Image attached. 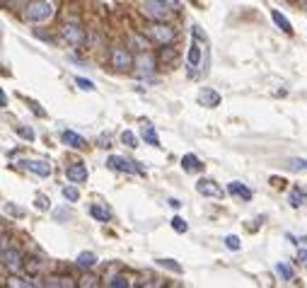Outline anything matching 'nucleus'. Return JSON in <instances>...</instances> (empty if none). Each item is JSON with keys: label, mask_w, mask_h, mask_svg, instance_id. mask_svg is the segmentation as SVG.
<instances>
[{"label": "nucleus", "mask_w": 307, "mask_h": 288, "mask_svg": "<svg viewBox=\"0 0 307 288\" xmlns=\"http://www.w3.org/2000/svg\"><path fill=\"white\" fill-rule=\"evenodd\" d=\"M227 191H230L235 199H244V201L251 199V189H247L242 182H230V184H227Z\"/></svg>", "instance_id": "16"}, {"label": "nucleus", "mask_w": 307, "mask_h": 288, "mask_svg": "<svg viewBox=\"0 0 307 288\" xmlns=\"http://www.w3.org/2000/svg\"><path fill=\"white\" fill-rule=\"evenodd\" d=\"M143 15L150 19H155V22H167L172 15H174V10H172V5L169 3H165V0H143Z\"/></svg>", "instance_id": "2"}, {"label": "nucleus", "mask_w": 307, "mask_h": 288, "mask_svg": "<svg viewBox=\"0 0 307 288\" xmlns=\"http://www.w3.org/2000/svg\"><path fill=\"white\" fill-rule=\"evenodd\" d=\"M3 267L8 271H12V274H17L22 269V254L17 250H12V247L8 250V245H5L3 247Z\"/></svg>", "instance_id": "5"}, {"label": "nucleus", "mask_w": 307, "mask_h": 288, "mask_svg": "<svg viewBox=\"0 0 307 288\" xmlns=\"http://www.w3.org/2000/svg\"><path fill=\"white\" fill-rule=\"evenodd\" d=\"M65 175H68V179H70V182H75V184H83V182H87V167H85V165H80V162H75V165H70V167H65Z\"/></svg>", "instance_id": "12"}, {"label": "nucleus", "mask_w": 307, "mask_h": 288, "mask_svg": "<svg viewBox=\"0 0 307 288\" xmlns=\"http://www.w3.org/2000/svg\"><path fill=\"white\" fill-rule=\"evenodd\" d=\"M286 167H288V170H295V172H298V170H307V160L290 158V160H288V165H286Z\"/></svg>", "instance_id": "26"}, {"label": "nucleus", "mask_w": 307, "mask_h": 288, "mask_svg": "<svg viewBox=\"0 0 307 288\" xmlns=\"http://www.w3.org/2000/svg\"><path fill=\"white\" fill-rule=\"evenodd\" d=\"M107 286H112V288H123V286H129V281L123 279V276H114L112 281H107Z\"/></svg>", "instance_id": "31"}, {"label": "nucleus", "mask_w": 307, "mask_h": 288, "mask_svg": "<svg viewBox=\"0 0 307 288\" xmlns=\"http://www.w3.org/2000/svg\"><path fill=\"white\" fill-rule=\"evenodd\" d=\"M61 140H63L65 146H70V148H75V150L87 148V140H85L83 136H78L75 131H63V133H61Z\"/></svg>", "instance_id": "13"}, {"label": "nucleus", "mask_w": 307, "mask_h": 288, "mask_svg": "<svg viewBox=\"0 0 307 288\" xmlns=\"http://www.w3.org/2000/svg\"><path fill=\"white\" fill-rule=\"evenodd\" d=\"M198 104H203L208 109H215V107L220 104V94L215 92L213 87H203V90L198 92Z\"/></svg>", "instance_id": "10"}, {"label": "nucleus", "mask_w": 307, "mask_h": 288, "mask_svg": "<svg viewBox=\"0 0 307 288\" xmlns=\"http://www.w3.org/2000/svg\"><path fill=\"white\" fill-rule=\"evenodd\" d=\"M172 228H174L177 232H186V230H189L186 221H184V218H179V215H174V218H172Z\"/></svg>", "instance_id": "29"}, {"label": "nucleus", "mask_w": 307, "mask_h": 288, "mask_svg": "<svg viewBox=\"0 0 307 288\" xmlns=\"http://www.w3.org/2000/svg\"><path fill=\"white\" fill-rule=\"evenodd\" d=\"M300 259H302V261L307 264V252H305V250H300Z\"/></svg>", "instance_id": "39"}, {"label": "nucleus", "mask_w": 307, "mask_h": 288, "mask_svg": "<svg viewBox=\"0 0 307 288\" xmlns=\"http://www.w3.org/2000/svg\"><path fill=\"white\" fill-rule=\"evenodd\" d=\"M276 274H278L283 281H293V279H295V271L290 269L286 261H278V264H276Z\"/></svg>", "instance_id": "21"}, {"label": "nucleus", "mask_w": 307, "mask_h": 288, "mask_svg": "<svg viewBox=\"0 0 307 288\" xmlns=\"http://www.w3.org/2000/svg\"><path fill=\"white\" fill-rule=\"evenodd\" d=\"M131 46L136 49V51H138V54H143V51H145V41H143V39L138 37V34H131Z\"/></svg>", "instance_id": "28"}, {"label": "nucleus", "mask_w": 307, "mask_h": 288, "mask_svg": "<svg viewBox=\"0 0 307 288\" xmlns=\"http://www.w3.org/2000/svg\"><path fill=\"white\" fill-rule=\"evenodd\" d=\"M37 201H39V208H46V199H44V196H39Z\"/></svg>", "instance_id": "38"}, {"label": "nucleus", "mask_w": 307, "mask_h": 288, "mask_svg": "<svg viewBox=\"0 0 307 288\" xmlns=\"http://www.w3.org/2000/svg\"><path fill=\"white\" fill-rule=\"evenodd\" d=\"M107 167L116 170V172H129V175H145V167H140L138 162L126 160L121 155H112V158L107 160Z\"/></svg>", "instance_id": "4"}, {"label": "nucleus", "mask_w": 307, "mask_h": 288, "mask_svg": "<svg viewBox=\"0 0 307 288\" xmlns=\"http://www.w3.org/2000/svg\"><path fill=\"white\" fill-rule=\"evenodd\" d=\"M150 37L165 46V44H172V39H174V29L167 27V25H152V27H150Z\"/></svg>", "instance_id": "8"}, {"label": "nucleus", "mask_w": 307, "mask_h": 288, "mask_svg": "<svg viewBox=\"0 0 307 288\" xmlns=\"http://www.w3.org/2000/svg\"><path fill=\"white\" fill-rule=\"evenodd\" d=\"M63 196L68 201H78V199H80V191H78L75 186H63Z\"/></svg>", "instance_id": "30"}, {"label": "nucleus", "mask_w": 307, "mask_h": 288, "mask_svg": "<svg viewBox=\"0 0 307 288\" xmlns=\"http://www.w3.org/2000/svg\"><path fill=\"white\" fill-rule=\"evenodd\" d=\"M167 204H169V206H172V208H179V206H182V204H179V201H177V199H169Z\"/></svg>", "instance_id": "37"}, {"label": "nucleus", "mask_w": 307, "mask_h": 288, "mask_svg": "<svg viewBox=\"0 0 307 288\" xmlns=\"http://www.w3.org/2000/svg\"><path fill=\"white\" fill-rule=\"evenodd\" d=\"M121 140H123V146H129V148H138V138H136V133H131V131H123Z\"/></svg>", "instance_id": "24"}, {"label": "nucleus", "mask_w": 307, "mask_h": 288, "mask_svg": "<svg viewBox=\"0 0 307 288\" xmlns=\"http://www.w3.org/2000/svg\"><path fill=\"white\" fill-rule=\"evenodd\" d=\"M300 3H302V5H307V0H300Z\"/></svg>", "instance_id": "41"}, {"label": "nucleus", "mask_w": 307, "mask_h": 288, "mask_svg": "<svg viewBox=\"0 0 307 288\" xmlns=\"http://www.w3.org/2000/svg\"><path fill=\"white\" fill-rule=\"evenodd\" d=\"M225 247H227V250H233V252H237L240 247H242V245H240V237H237V235H227V237H225Z\"/></svg>", "instance_id": "27"}, {"label": "nucleus", "mask_w": 307, "mask_h": 288, "mask_svg": "<svg viewBox=\"0 0 307 288\" xmlns=\"http://www.w3.org/2000/svg\"><path fill=\"white\" fill-rule=\"evenodd\" d=\"M290 206H293V208H300V206L305 204L307 201V191H300V189H293V191H290Z\"/></svg>", "instance_id": "22"}, {"label": "nucleus", "mask_w": 307, "mask_h": 288, "mask_svg": "<svg viewBox=\"0 0 307 288\" xmlns=\"http://www.w3.org/2000/svg\"><path fill=\"white\" fill-rule=\"evenodd\" d=\"M172 58H174V51H172L169 46H167V51L162 49V61H172Z\"/></svg>", "instance_id": "35"}, {"label": "nucleus", "mask_w": 307, "mask_h": 288, "mask_svg": "<svg viewBox=\"0 0 307 288\" xmlns=\"http://www.w3.org/2000/svg\"><path fill=\"white\" fill-rule=\"evenodd\" d=\"M63 39L68 41V44H73V46H80V44H85V32L78 27L75 22H65Z\"/></svg>", "instance_id": "7"}, {"label": "nucleus", "mask_w": 307, "mask_h": 288, "mask_svg": "<svg viewBox=\"0 0 307 288\" xmlns=\"http://www.w3.org/2000/svg\"><path fill=\"white\" fill-rule=\"evenodd\" d=\"M155 264H158V267H162V269L174 271V274H182V264H177L174 259H162V257H160V259H155Z\"/></svg>", "instance_id": "23"}, {"label": "nucleus", "mask_w": 307, "mask_h": 288, "mask_svg": "<svg viewBox=\"0 0 307 288\" xmlns=\"http://www.w3.org/2000/svg\"><path fill=\"white\" fill-rule=\"evenodd\" d=\"M165 3H169V5H172V8H174V5H177L179 0H165Z\"/></svg>", "instance_id": "40"}, {"label": "nucleus", "mask_w": 307, "mask_h": 288, "mask_svg": "<svg viewBox=\"0 0 307 288\" xmlns=\"http://www.w3.org/2000/svg\"><path fill=\"white\" fill-rule=\"evenodd\" d=\"M10 286H22V288H29V286H34V281H19V279H15V281H10Z\"/></svg>", "instance_id": "34"}, {"label": "nucleus", "mask_w": 307, "mask_h": 288, "mask_svg": "<svg viewBox=\"0 0 307 288\" xmlns=\"http://www.w3.org/2000/svg\"><path fill=\"white\" fill-rule=\"evenodd\" d=\"M152 58L143 51V54H138V58H136V70H138V75H150L152 73Z\"/></svg>", "instance_id": "15"}, {"label": "nucleus", "mask_w": 307, "mask_h": 288, "mask_svg": "<svg viewBox=\"0 0 307 288\" xmlns=\"http://www.w3.org/2000/svg\"><path fill=\"white\" fill-rule=\"evenodd\" d=\"M32 107H34V112H37V116H44V109H41V107H39L37 102H32Z\"/></svg>", "instance_id": "36"}, {"label": "nucleus", "mask_w": 307, "mask_h": 288, "mask_svg": "<svg viewBox=\"0 0 307 288\" xmlns=\"http://www.w3.org/2000/svg\"><path fill=\"white\" fill-rule=\"evenodd\" d=\"M46 286H73V283H70V279H48Z\"/></svg>", "instance_id": "33"}, {"label": "nucleus", "mask_w": 307, "mask_h": 288, "mask_svg": "<svg viewBox=\"0 0 307 288\" xmlns=\"http://www.w3.org/2000/svg\"><path fill=\"white\" fill-rule=\"evenodd\" d=\"M191 29H194V41H191L189 56H186V70H189V75H194L198 63H201V37H203V32H201L198 25H194Z\"/></svg>", "instance_id": "3"}, {"label": "nucleus", "mask_w": 307, "mask_h": 288, "mask_svg": "<svg viewBox=\"0 0 307 288\" xmlns=\"http://www.w3.org/2000/svg\"><path fill=\"white\" fill-rule=\"evenodd\" d=\"M17 136L19 138H24V140H34V129L32 126H17Z\"/></svg>", "instance_id": "25"}, {"label": "nucleus", "mask_w": 307, "mask_h": 288, "mask_svg": "<svg viewBox=\"0 0 307 288\" xmlns=\"http://www.w3.org/2000/svg\"><path fill=\"white\" fill-rule=\"evenodd\" d=\"M182 167H184V172H201L203 165H201V160L196 155H184L182 158Z\"/></svg>", "instance_id": "17"}, {"label": "nucleus", "mask_w": 307, "mask_h": 288, "mask_svg": "<svg viewBox=\"0 0 307 288\" xmlns=\"http://www.w3.org/2000/svg\"><path fill=\"white\" fill-rule=\"evenodd\" d=\"M112 63L116 70H129V68H133V58L123 46H116L112 51Z\"/></svg>", "instance_id": "6"}, {"label": "nucleus", "mask_w": 307, "mask_h": 288, "mask_svg": "<svg viewBox=\"0 0 307 288\" xmlns=\"http://www.w3.org/2000/svg\"><path fill=\"white\" fill-rule=\"evenodd\" d=\"M90 213H92V218H97V221H102V223H107V221H112V211H109V208H104V206H99V204L90 206Z\"/></svg>", "instance_id": "18"}, {"label": "nucleus", "mask_w": 307, "mask_h": 288, "mask_svg": "<svg viewBox=\"0 0 307 288\" xmlns=\"http://www.w3.org/2000/svg\"><path fill=\"white\" fill-rule=\"evenodd\" d=\"M271 17H273V22H276V27H280L283 32H286V34H293V25H290L288 19L280 15L278 10H273V12H271Z\"/></svg>", "instance_id": "20"}, {"label": "nucleus", "mask_w": 307, "mask_h": 288, "mask_svg": "<svg viewBox=\"0 0 307 288\" xmlns=\"http://www.w3.org/2000/svg\"><path fill=\"white\" fill-rule=\"evenodd\" d=\"M140 138L145 140L148 146H155V148L160 146V138H158V133H155V126H152L150 121H143V126H140Z\"/></svg>", "instance_id": "14"}, {"label": "nucleus", "mask_w": 307, "mask_h": 288, "mask_svg": "<svg viewBox=\"0 0 307 288\" xmlns=\"http://www.w3.org/2000/svg\"><path fill=\"white\" fill-rule=\"evenodd\" d=\"M196 191L203 196H213V199H220V196H223V189L215 184L213 179H198V182H196Z\"/></svg>", "instance_id": "9"}, {"label": "nucleus", "mask_w": 307, "mask_h": 288, "mask_svg": "<svg viewBox=\"0 0 307 288\" xmlns=\"http://www.w3.org/2000/svg\"><path fill=\"white\" fill-rule=\"evenodd\" d=\"M80 269H92L94 264H97V257H94L92 252H83L80 257H78V261H75Z\"/></svg>", "instance_id": "19"}, {"label": "nucleus", "mask_w": 307, "mask_h": 288, "mask_svg": "<svg viewBox=\"0 0 307 288\" xmlns=\"http://www.w3.org/2000/svg\"><path fill=\"white\" fill-rule=\"evenodd\" d=\"M51 17H54V5L48 0H29L24 5V19L27 22L41 25V22H48Z\"/></svg>", "instance_id": "1"}, {"label": "nucleus", "mask_w": 307, "mask_h": 288, "mask_svg": "<svg viewBox=\"0 0 307 288\" xmlns=\"http://www.w3.org/2000/svg\"><path fill=\"white\" fill-rule=\"evenodd\" d=\"M22 167L29 170V172H37L39 177H48V175H51V165L44 162V160H24V162H22Z\"/></svg>", "instance_id": "11"}, {"label": "nucleus", "mask_w": 307, "mask_h": 288, "mask_svg": "<svg viewBox=\"0 0 307 288\" xmlns=\"http://www.w3.org/2000/svg\"><path fill=\"white\" fill-rule=\"evenodd\" d=\"M75 83L80 85V90H87V92H90V90H94V83H92V80H85V78H75Z\"/></svg>", "instance_id": "32"}]
</instances>
